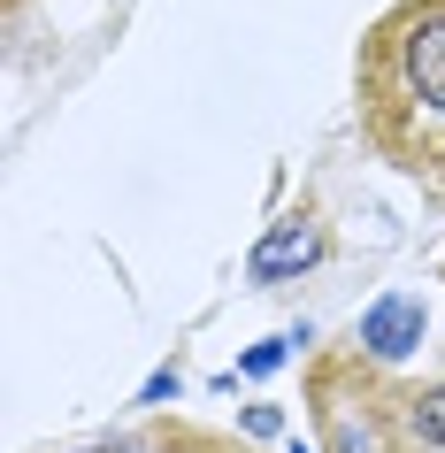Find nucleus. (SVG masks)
I'll return each instance as SVG.
<instances>
[{"label":"nucleus","instance_id":"nucleus-1","mask_svg":"<svg viewBox=\"0 0 445 453\" xmlns=\"http://www.w3.org/2000/svg\"><path fill=\"white\" fill-rule=\"evenodd\" d=\"M361 123L384 162L445 192V0H399L369 31Z\"/></svg>","mask_w":445,"mask_h":453},{"label":"nucleus","instance_id":"nucleus-2","mask_svg":"<svg viewBox=\"0 0 445 453\" xmlns=\"http://www.w3.org/2000/svg\"><path fill=\"white\" fill-rule=\"evenodd\" d=\"M315 430L330 453H407L422 446L407 423V400H384V384L353 361H323L315 369Z\"/></svg>","mask_w":445,"mask_h":453},{"label":"nucleus","instance_id":"nucleus-3","mask_svg":"<svg viewBox=\"0 0 445 453\" xmlns=\"http://www.w3.org/2000/svg\"><path fill=\"white\" fill-rule=\"evenodd\" d=\"M422 300L415 292H384L369 315H361V331H353V346H361V361H407L422 346Z\"/></svg>","mask_w":445,"mask_h":453},{"label":"nucleus","instance_id":"nucleus-4","mask_svg":"<svg viewBox=\"0 0 445 453\" xmlns=\"http://www.w3.org/2000/svg\"><path fill=\"white\" fill-rule=\"evenodd\" d=\"M323 262V223L315 215H284L277 231L254 246V262H246V277L254 285H277V277H300V269Z\"/></svg>","mask_w":445,"mask_h":453},{"label":"nucleus","instance_id":"nucleus-5","mask_svg":"<svg viewBox=\"0 0 445 453\" xmlns=\"http://www.w3.org/2000/svg\"><path fill=\"white\" fill-rule=\"evenodd\" d=\"M407 423H415L422 453H445V384H430V392H415V400H407Z\"/></svg>","mask_w":445,"mask_h":453},{"label":"nucleus","instance_id":"nucleus-6","mask_svg":"<svg viewBox=\"0 0 445 453\" xmlns=\"http://www.w3.org/2000/svg\"><path fill=\"white\" fill-rule=\"evenodd\" d=\"M284 346H292V338H269V346H254L238 369H246V377H269V369H284Z\"/></svg>","mask_w":445,"mask_h":453},{"label":"nucleus","instance_id":"nucleus-7","mask_svg":"<svg viewBox=\"0 0 445 453\" xmlns=\"http://www.w3.org/2000/svg\"><path fill=\"white\" fill-rule=\"evenodd\" d=\"M246 430H254V438H277L284 415H277V407H246Z\"/></svg>","mask_w":445,"mask_h":453},{"label":"nucleus","instance_id":"nucleus-8","mask_svg":"<svg viewBox=\"0 0 445 453\" xmlns=\"http://www.w3.org/2000/svg\"><path fill=\"white\" fill-rule=\"evenodd\" d=\"M85 453H139V446H85Z\"/></svg>","mask_w":445,"mask_h":453}]
</instances>
